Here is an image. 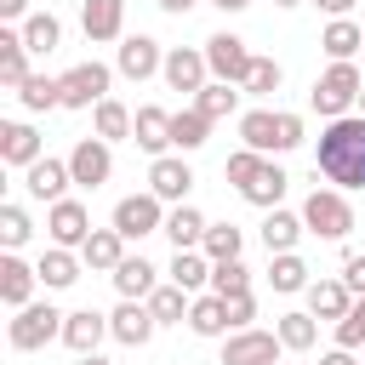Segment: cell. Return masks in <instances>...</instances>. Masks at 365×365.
Returning <instances> with one entry per match:
<instances>
[{"label":"cell","mask_w":365,"mask_h":365,"mask_svg":"<svg viewBox=\"0 0 365 365\" xmlns=\"http://www.w3.org/2000/svg\"><path fill=\"white\" fill-rule=\"evenodd\" d=\"M314 171L331 182V188H365V114H342V120H325L319 143H314Z\"/></svg>","instance_id":"1"},{"label":"cell","mask_w":365,"mask_h":365,"mask_svg":"<svg viewBox=\"0 0 365 365\" xmlns=\"http://www.w3.org/2000/svg\"><path fill=\"white\" fill-rule=\"evenodd\" d=\"M240 143L251 154H285L302 143V114H274V108H245L240 114Z\"/></svg>","instance_id":"2"},{"label":"cell","mask_w":365,"mask_h":365,"mask_svg":"<svg viewBox=\"0 0 365 365\" xmlns=\"http://www.w3.org/2000/svg\"><path fill=\"white\" fill-rule=\"evenodd\" d=\"M359 91H365V80H359V68L354 63H331L319 80H314V91H308V103L325 114V120H342L354 103H359Z\"/></svg>","instance_id":"3"},{"label":"cell","mask_w":365,"mask_h":365,"mask_svg":"<svg viewBox=\"0 0 365 365\" xmlns=\"http://www.w3.org/2000/svg\"><path fill=\"white\" fill-rule=\"evenodd\" d=\"M302 222H308V234H319V240H348L354 205H348L342 188H314V194L302 200Z\"/></svg>","instance_id":"4"},{"label":"cell","mask_w":365,"mask_h":365,"mask_svg":"<svg viewBox=\"0 0 365 365\" xmlns=\"http://www.w3.org/2000/svg\"><path fill=\"white\" fill-rule=\"evenodd\" d=\"M63 319H68V314H57L51 302H29V308H17V319L6 325V342H11L17 354H34V348H46V342L63 336Z\"/></svg>","instance_id":"5"},{"label":"cell","mask_w":365,"mask_h":365,"mask_svg":"<svg viewBox=\"0 0 365 365\" xmlns=\"http://www.w3.org/2000/svg\"><path fill=\"white\" fill-rule=\"evenodd\" d=\"M205 63H211V80H222V86H245V74H251V51H245V40L240 34H211L205 40Z\"/></svg>","instance_id":"6"},{"label":"cell","mask_w":365,"mask_h":365,"mask_svg":"<svg viewBox=\"0 0 365 365\" xmlns=\"http://www.w3.org/2000/svg\"><path fill=\"white\" fill-rule=\"evenodd\" d=\"M279 331H228L222 342V365H279Z\"/></svg>","instance_id":"7"},{"label":"cell","mask_w":365,"mask_h":365,"mask_svg":"<svg viewBox=\"0 0 365 365\" xmlns=\"http://www.w3.org/2000/svg\"><path fill=\"white\" fill-rule=\"evenodd\" d=\"M63 86V108H97L108 97V68L103 63H74L68 74H57Z\"/></svg>","instance_id":"8"},{"label":"cell","mask_w":365,"mask_h":365,"mask_svg":"<svg viewBox=\"0 0 365 365\" xmlns=\"http://www.w3.org/2000/svg\"><path fill=\"white\" fill-rule=\"evenodd\" d=\"M160 205H165L160 194H125V200L114 205V228H120L125 240L160 234V228H165V211H160Z\"/></svg>","instance_id":"9"},{"label":"cell","mask_w":365,"mask_h":365,"mask_svg":"<svg viewBox=\"0 0 365 365\" xmlns=\"http://www.w3.org/2000/svg\"><path fill=\"white\" fill-rule=\"evenodd\" d=\"M46 228H51V245L80 251V245L91 240V211H86L80 200H57V205L46 211Z\"/></svg>","instance_id":"10"},{"label":"cell","mask_w":365,"mask_h":365,"mask_svg":"<svg viewBox=\"0 0 365 365\" xmlns=\"http://www.w3.org/2000/svg\"><path fill=\"white\" fill-rule=\"evenodd\" d=\"M68 171H74V182H80V188H103V182H108V171H114L108 143H103V137H80V143H74V154H68Z\"/></svg>","instance_id":"11"},{"label":"cell","mask_w":365,"mask_h":365,"mask_svg":"<svg viewBox=\"0 0 365 365\" xmlns=\"http://www.w3.org/2000/svg\"><path fill=\"white\" fill-rule=\"evenodd\" d=\"M188 188H194V171H188L182 154H160V160L148 165V194H160V200H171V205H188Z\"/></svg>","instance_id":"12"},{"label":"cell","mask_w":365,"mask_h":365,"mask_svg":"<svg viewBox=\"0 0 365 365\" xmlns=\"http://www.w3.org/2000/svg\"><path fill=\"white\" fill-rule=\"evenodd\" d=\"M160 74H165V86H171V91H194V97L211 86V80H205V74H211L205 51H188V46L165 51V68H160Z\"/></svg>","instance_id":"13"},{"label":"cell","mask_w":365,"mask_h":365,"mask_svg":"<svg viewBox=\"0 0 365 365\" xmlns=\"http://www.w3.org/2000/svg\"><path fill=\"white\" fill-rule=\"evenodd\" d=\"M68 182H74V171H68V160H34L29 171H23V188L34 194V200H46V205H57V200H68Z\"/></svg>","instance_id":"14"},{"label":"cell","mask_w":365,"mask_h":365,"mask_svg":"<svg viewBox=\"0 0 365 365\" xmlns=\"http://www.w3.org/2000/svg\"><path fill=\"white\" fill-rule=\"evenodd\" d=\"M154 331H160V319L148 314V302H120V308L108 314V336L125 342V348H143Z\"/></svg>","instance_id":"15"},{"label":"cell","mask_w":365,"mask_h":365,"mask_svg":"<svg viewBox=\"0 0 365 365\" xmlns=\"http://www.w3.org/2000/svg\"><path fill=\"white\" fill-rule=\"evenodd\" d=\"M160 68H165V57H160V40L154 34H125L120 40V74L125 80H148Z\"/></svg>","instance_id":"16"},{"label":"cell","mask_w":365,"mask_h":365,"mask_svg":"<svg viewBox=\"0 0 365 365\" xmlns=\"http://www.w3.org/2000/svg\"><path fill=\"white\" fill-rule=\"evenodd\" d=\"M34 279H40V268H29L17 251L0 257V302L6 308H29L34 302Z\"/></svg>","instance_id":"17"},{"label":"cell","mask_w":365,"mask_h":365,"mask_svg":"<svg viewBox=\"0 0 365 365\" xmlns=\"http://www.w3.org/2000/svg\"><path fill=\"white\" fill-rule=\"evenodd\" d=\"M131 143L160 160V154L171 148V114H165L160 103H143V108H137V125H131Z\"/></svg>","instance_id":"18"},{"label":"cell","mask_w":365,"mask_h":365,"mask_svg":"<svg viewBox=\"0 0 365 365\" xmlns=\"http://www.w3.org/2000/svg\"><path fill=\"white\" fill-rule=\"evenodd\" d=\"M0 160H6L11 171H29L34 160H46V154H40V131H34V125H23V120L0 125Z\"/></svg>","instance_id":"19"},{"label":"cell","mask_w":365,"mask_h":365,"mask_svg":"<svg viewBox=\"0 0 365 365\" xmlns=\"http://www.w3.org/2000/svg\"><path fill=\"white\" fill-rule=\"evenodd\" d=\"M108 336V314H91V308H74L68 319H63V342L74 348V359H86V354H97V342Z\"/></svg>","instance_id":"20"},{"label":"cell","mask_w":365,"mask_h":365,"mask_svg":"<svg viewBox=\"0 0 365 365\" xmlns=\"http://www.w3.org/2000/svg\"><path fill=\"white\" fill-rule=\"evenodd\" d=\"M80 29H86V40H120V29H125V0H86V6H80Z\"/></svg>","instance_id":"21"},{"label":"cell","mask_w":365,"mask_h":365,"mask_svg":"<svg viewBox=\"0 0 365 365\" xmlns=\"http://www.w3.org/2000/svg\"><path fill=\"white\" fill-rule=\"evenodd\" d=\"M205 228H211V222H205V217H200L194 205H171V211H165V228H160V234H165V240H171L177 251H200V245H205Z\"/></svg>","instance_id":"22"},{"label":"cell","mask_w":365,"mask_h":365,"mask_svg":"<svg viewBox=\"0 0 365 365\" xmlns=\"http://www.w3.org/2000/svg\"><path fill=\"white\" fill-rule=\"evenodd\" d=\"M308 234V222H302V211H268L262 217V245H268V257H279V251H297V240Z\"/></svg>","instance_id":"23"},{"label":"cell","mask_w":365,"mask_h":365,"mask_svg":"<svg viewBox=\"0 0 365 365\" xmlns=\"http://www.w3.org/2000/svg\"><path fill=\"white\" fill-rule=\"evenodd\" d=\"M80 262H86V268L114 274V268L125 262V234H120V228H91V240L80 245Z\"/></svg>","instance_id":"24"},{"label":"cell","mask_w":365,"mask_h":365,"mask_svg":"<svg viewBox=\"0 0 365 365\" xmlns=\"http://www.w3.org/2000/svg\"><path fill=\"white\" fill-rule=\"evenodd\" d=\"M114 291H120V302H148V297L160 291V279H154V262H143V257H125V262L114 268Z\"/></svg>","instance_id":"25"},{"label":"cell","mask_w":365,"mask_h":365,"mask_svg":"<svg viewBox=\"0 0 365 365\" xmlns=\"http://www.w3.org/2000/svg\"><path fill=\"white\" fill-rule=\"evenodd\" d=\"M348 308H354V291L342 279H314L308 285V314L314 319H331L336 325V319H348Z\"/></svg>","instance_id":"26"},{"label":"cell","mask_w":365,"mask_h":365,"mask_svg":"<svg viewBox=\"0 0 365 365\" xmlns=\"http://www.w3.org/2000/svg\"><path fill=\"white\" fill-rule=\"evenodd\" d=\"M319 46H325V57H331V63H354V51L365 46V23H354V17H336V23H325Z\"/></svg>","instance_id":"27"},{"label":"cell","mask_w":365,"mask_h":365,"mask_svg":"<svg viewBox=\"0 0 365 365\" xmlns=\"http://www.w3.org/2000/svg\"><path fill=\"white\" fill-rule=\"evenodd\" d=\"M285 182H291V177H285L274 160H262V171H257V177L240 188V200H245V205H262V211H274V205L285 200Z\"/></svg>","instance_id":"28"},{"label":"cell","mask_w":365,"mask_h":365,"mask_svg":"<svg viewBox=\"0 0 365 365\" xmlns=\"http://www.w3.org/2000/svg\"><path fill=\"white\" fill-rule=\"evenodd\" d=\"M0 80L17 91L29 80V46H23V29H0Z\"/></svg>","instance_id":"29"},{"label":"cell","mask_w":365,"mask_h":365,"mask_svg":"<svg viewBox=\"0 0 365 365\" xmlns=\"http://www.w3.org/2000/svg\"><path fill=\"white\" fill-rule=\"evenodd\" d=\"M188 331H194V336H228V331H234V325H228V302H222V297H194Z\"/></svg>","instance_id":"30"},{"label":"cell","mask_w":365,"mask_h":365,"mask_svg":"<svg viewBox=\"0 0 365 365\" xmlns=\"http://www.w3.org/2000/svg\"><path fill=\"white\" fill-rule=\"evenodd\" d=\"M91 125H97V137H103V143H120V137H131V125H137V114H131L125 103H114V97H103V103L91 108Z\"/></svg>","instance_id":"31"},{"label":"cell","mask_w":365,"mask_h":365,"mask_svg":"<svg viewBox=\"0 0 365 365\" xmlns=\"http://www.w3.org/2000/svg\"><path fill=\"white\" fill-rule=\"evenodd\" d=\"M205 137H211V120H205L200 108H177V114H171V148H177V154H194Z\"/></svg>","instance_id":"32"},{"label":"cell","mask_w":365,"mask_h":365,"mask_svg":"<svg viewBox=\"0 0 365 365\" xmlns=\"http://www.w3.org/2000/svg\"><path fill=\"white\" fill-rule=\"evenodd\" d=\"M34 268H40L46 291H68V285L80 279V257H74V251H63V245H51V251H46V257H40Z\"/></svg>","instance_id":"33"},{"label":"cell","mask_w":365,"mask_h":365,"mask_svg":"<svg viewBox=\"0 0 365 365\" xmlns=\"http://www.w3.org/2000/svg\"><path fill=\"white\" fill-rule=\"evenodd\" d=\"M17 103H23L29 114H46V108H63V86H57L51 74H29V80L17 86Z\"/></svg>","instance_id":"34"},{"label":"cell","mask_w":365,"mask_h":365,"mask_svg":"<svg viewBox=\"0 0 365 365\" xmlns=\"http://www.w3.org/2000/svg\"><path fill=\"white\" fill-rule=\"evenodd\" d=\"M171 285H182L188 297H194L200 285H211V257H205V251H177V257H171Z\"/></svg>","instance_id":"35"},{"label":"cell","mask_w":365,"mask_h":365,"mask_svg":"<svg viewBox=\"0 0 365 365\" xmlns=\"http://www.w3.org/2000/svg\"><path fill=\"white\" fill-rule=\"evenodd\" d=\"M268 285H274L279 297H291V291H308V262H302L297 251H279V257L268 262Z\"/></svg>","instance_id":"36"},{"label":"cell","mask_w":365,"mask_h":365,"mask_svg":"<svg viewBox=\"0 0 365 365\" xmlns=\"http://www.w3.org/2000/svg\"><path fill=\"white\" fill-rule=\"evenodd\" d=\"M23 46H29L34 57H46V51H57V46H63V23H57L51 11H34V17L23 23Z\"/></svg>","instance_id":"37"},{"label":"cell","mask_w":365,"mask_h":365,"mask_svg":"<svg viewBox=\"0 0 365 365\" xmlns=\"http://www.w3.org/2000/svg\"><path fill=\"white\" fill-rule=\"evenodd\" d=\"M188 308H194V297H188L182 285H160V291L148 297V314H154L160 325H182V319H188Z\"/></svg>","instance_id":"38"},{"label":"cell","mask_w":365,"mask_h":365,"mask_svg":"<svg viewBox=\"0 0 365 365\" xmlns=\"http://www.w3.org/2000/svg\"><path fill=\"white\" fill-rule=\"evenodd\" d=\"M240 245H245V234H240L234 222H211V228H205V245H200V251H205L211 262H240Z\"/></svg>","instance_id":"39"},{"label":"cell","mask_w":365,"mask_h":365,"mask_svg":"<svg viewBox=\"0 0 365 365\" xmlns=\"http://www.w3.org/2000/svg\"><path fill=\"white\" fill-rule=\"evenodd\" d=\"M194 108H200V114H205V120L217 125V120H228V114L240 108V91H234V86H222V80H211V86H205V91L194 97Z\"/></svg>","instance_id":"40"},{"label":"cell","mask_w":365,"mask_h":365,"mask_svg":"<svg viewBox=\"0 0 365 365\" xmlns=\"http://www.w3.org/2000/svg\"><path fill=\"white\" fill-rule=\"evenodd\" d=\"M279 342L291 348V354H302V348H314L319 342V325H314V314H279Z\"/></svg>","instance_id":"41"},{"label":"cell","mask_w":365,"mask_h":365,"mask_svg":"<svg viewBox=\"0 0 365 365\" xmlns=\"http://www.w3.org/2000/svg\"><path fill=\"white\" fill-rule=\"evenodd\" d=\"M245 291H251L245 262H211V297H245Z\"/></svg>","instance_id":"42"},{"label":"cell","mask_w":365,"mask_h":365,"mask_svg":"<svg viewBox=\"0 0 365 365\" xmlns=\"http://www.w3.org/2000/svg\"><path fill=\"white\" fill-rule=\"evenodd\" d=\"M279 80H285V74H279V63H274V57H257L240 91H251V97H274V91H279Z\"/></svg>","instance_id":"43"},{"label":"cell","mask_w":365,"mask_h":365,"mask_svg":"<svg viewBox=\"0 0 365 365\" xmlns=\"http://www.w3.org/2000/svg\"><path fill=\"white\" fill-rule=\"evenodd\" d=\"M336 348H348V354L365 348V297H354L348 319H336Z\"/></svg>","instance_id":"44"},{"label":"cell","mask_w":365,"mask_h":365,"mask_svg":"<svg viewBox=\"0 0 365 365\" xmlns=\"http://www.w3.org/2000/svg\"><path fill=\"white\" fill-rule=\"evenodd\" d=\"M262 160H268V154H251V148H234V154L222 160V177H228L234 188H245V182H251V177L262 171Z\"/></svg>","instance_id":"45"},{"label":"cell","mask_w":365,"mask_h":365,"mask_svg":"<svg viewBox=\"0 0 365 365\" xmlns=\"http://www.w3.org/2000/svg\"><path fill=\"white\" fill-rule=\"evenodd\" d=\"M29 234H34L29 211H23V205H0V240H6V251H17Z\"/></svg>","instance_id":"46"},{"label":"cell","mask_w":365,"mask_h":365,"mask_svg":"<svg viewBox=\"0 0 365 365\" xmlns=\"http://www.w3.org/2000/svg\"><path fill=\"white\" fill-rule=\"evenodd\" d=\"M222 302H228V325H234V331H251V319H257V297L245 291V297H222Z\"/></svg>","instance_id":"47"},{"label":"cell","mask_w":365,"mask_h":365,"mask_svg":"<svg viewBox=\"0 0 365 365\" xmlns=\"http://www.w3.org/2000/svg\"><path fill=\"white\" fill-rule=\"evenodd\" d=\"M342 285H348L354 297H365V257H359V251L342 257Z\"/></svg>","instance_id":"48"},{"label":"cell","mask_w":365,"mask_h":365,"mask_svg":"<svg viewBox=\"0 0 365 365\" xmlns=\"http://www.w3.org/2000/svg\"><path fill=\"white\" fill-rule=\"evenodd\" d=\"M0 17H11V23H29L34 11H29V0H0Z\"/></svg>","instance_id":"49"},{"label":"cell","mask_w":365,"mask_h":365,"mask_svg":"<svg viewBox=\"0 0 365 365\" xmlns=\"http://www.w3.org/2000/svg\"><path fill=\"white\" fill-rule=\"evenodd\" d=\"M314 6H319V11H325V17H331V23H336V17H348V11H354V0H314Z\"/></svg>","instance_id":"50"},{"label":"cell","mask_w":365,"mask_h":365,"mask_svg":"<svg viewBox=\"0 0 365 365\" xmlns=\"http://www.w3.org/2000/svg\"><path fill=\"white\" fill-rule=\"evenodd\" d=\"M319 365H365V359H354L348 348H331V354H319Z\"/></svg>","instance_id":"51"},{"label":"cell","mask_w":365,"mask_h":365,"mask_svg":"<svg viewBox=\"0 0 365 365\" xmlns=\"http://www.w3.org/2000/svg\"><path fill=\"white\" fill-rule=\"evenodd\" d=\"M160 11H171V17H182V11H194V0H154Z\"/></svg>","instance_id":"52"},{"label":"cell","mask_w":365,"mask_h":365,"mask_svg":"<svg viewBox=\"0 0 365 365\" xmlns=\"http://www.w3.org/2000/svg\"><path fill=\"white\" fill-rule=\"evenodd\" d=\"M217 6H222V11H245L251 0H217Z\"/></svg>","instance_id":"53"},{"label":"cell","mask_w":365,"mask_h":365,"mask_svg":"<svg viewBox=\"0 0 365 365\" xmlns=\"http://www.w3.org/2000/svg\"><path fill=\"white\" fill-rule=\"evenodd\" d=\"M80 365H108V359H103V354H86V359H80Z\"/></svg>","instance_id":"54"},{"label":"cell","mask_w":365,"mask_h":365,"mask_svg":"<svg viewBox=\"0 0 365 365\" xmlns=\"http://www.w3.org/2000/svg\"><path fill=\"white\" fill-rule=\"evenodd\" d=\"M274 6H302V0H274Z\"/></svg>","instance_id":"55"},{"label":"cell","mask_w":365,"mask_h":365,"mask_svg":"<svg viewBox=\"0 0 365 365\" xmlns=\"http://www.w3.org/2000/svg\"><path fill=\"white\" fill-rule=\"evenodd\" d=\"M359 114H365V91H359Z\"/></svg>","instance_id":"56"}]
</instances>
